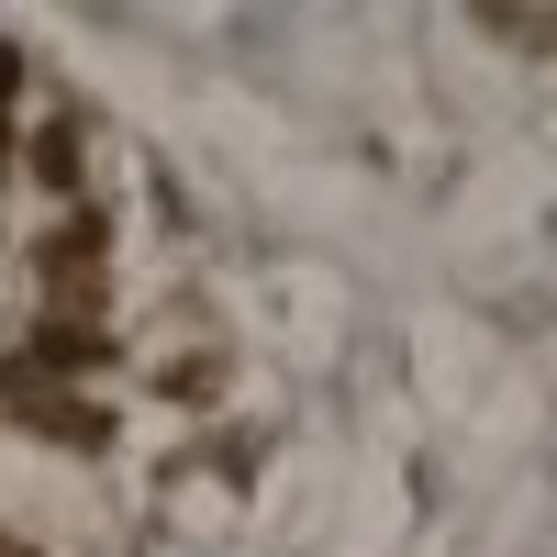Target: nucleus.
<instances>
[{"label": "nucleus", "instance_id": "1", "mask_svg": "<svg viewBox=\"0 0 557 557\" xmlns=\"http://www.w3.org/2000/svg\"><path fill=\"white\" fill-rule=\"evenodd\" d=\"M101 268H112V201H67V223H45V235H34V278H45V290L101 278Z\"/></svg>", "mask_w": 557, "mask_h": 557}, {"label": "nucleus", "instance_id": "2", "mask_svg": "<svg viewBox=\"0 0 557 557\" xmlns=\"http://www.w3.org/2000/svg\"><path fill=\"white\" fill-rule=\"evenodd\" d=\"M23 368H34V380H89V368H112V335H101V323L45 312L34 335H23Z\"/></svg>", "mask_w": 557, "mask_h": 557}, {"label": "nucleus", "instance_id": "5", "mask_svg": "<svg viewBox=\"0 0 557 557\" xmlns=\"http://www.w3.org/2000/svg\"><path fill=\"white\" fill-rule=\"evenodd\" d=\"M23 78H34V57H23V45H12V34H0V112H12V101H23Z\"/></svg>", "mask_w": 557, "mask_h": 557}, {"label": "nucleus", "instance_id": "3", "mask_svg": "<svg viewBox=\"0 0 557 557\" xmlns=\"http://www.w3.org/2000/svg\"><path fill=\"white\" fill-rule=\"evenodd\" d=\"M23 178H34V190H57V201H89V134H78V123H34V134H23Z\"/></svg>", "mask_w": 557, "mask_h": 557}, {"label": "nucleus", "instance_id": "4", "mask_svg": "<svg viewBox=\"0 0 557 557\" xmlns=\"http://www.w3.org/2000/svg\"><path fill=\"white\" fill-rule=\"evenodd\" d=\"M168 391H178V401H212V391H223V357H178Z\"/></svg>", "mask_w": 557, "mask_h": 557}, {"label": "nucleus", "instance_id": "6", "mask_svg": "<svg viewBox=\"0 0 557 557\" xmlns=\"http://www.w3.org/2000/svg\"><path fill=\"white\" fill-rule=\"evenodd\" d=\"M0 557H34V546H23V535H0Z\"/></svg>", "mask_w": 557, "mask_h": 557}]
</instances>
